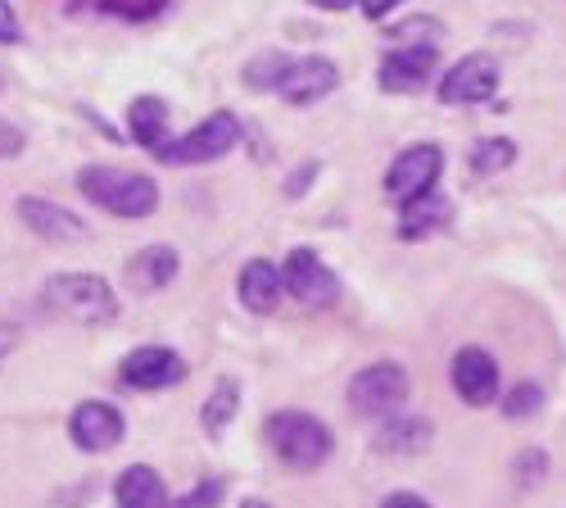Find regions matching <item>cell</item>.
<instances>
[{
	"mask_svg": "<svg viewBox=\"0 0 566 508\" xmlns=\"http://www.w3.org/2000/svg\"><path fill=\"white\" fill-rule=\"evenodd\" d=\"M313 173H317V164H304V168L291 177V196H300V191L308 187V177H313Z\"/></svg>",
	"mask_w": 566,
	"mask_h": 508,
	"instance_id": "obj_32",
	"label": "cell"
},
{
	"mask_svg": "<svg viewBox=\"0 0 566 508\" xmlns=\"http://www.w3.org/2000/svg\"><path fill=\"white\" fill-rule=\"evenodd\" d=\"M431 69H436V45L427 41V45H403V51H395V55H386L381 60V86L386 91H417L421 82L431 77Z\"/></svg>",
	"mask_w": 566,
	"mask_h": 508,
	"instance_id": "obj_14",
	"label": "cell"
},
{
	"mask_svg": "<svg viewBox=\"0 0 566 508\" xmlns=\"http://www.w3.org/2000/svg\"><path fill=\"white\" fill-rule=\"evenodd\" d=\"M241 508H268V504H263V499H245Z\"/></svg>",
	"mask_w": 566,
	"mask_h": 508,
	"instance_id": "obj_34",
	"label": "cell"
},
{
	"mask_svg": "<svg viewBox=\"0 0 566 508\" xmlns=\"http://www.w3.org/2000/svg\"><path fill=\"white\" fill-rule=\"evenodd\" d=\"M544 468H548L544 449H526L522 458H516V481H522V486H539L544 481Z\"/></svg>",
	"mask_w": 566,
	"mask_h": 508,
	"instance_id": "obj_25",
	"label": "cell"
},
{
	"mask_svg": "<svg viewBox=\"0 0 566 508\" xmlns=\"http://www.w3.org/2000/svg\"><path fill=\"white\" fill-rule=\"evenodd\" d=\"M268 445L276 449V458L295 473H313L332 458V427L313 413L286 408V413H272L268 418Z\"/></svg>",
	"mask_w": 566,
	"mask_h": 508,
	"instance_id": "obj_3",
	"label": "cell"
},
{
	"mask_svg": "<svg viewBox=\"0 0 566 508\" xmlns=\"http://www.w3.org/2000/svg\"><path fill=\"white\" fill-rule=\"evenodd\" d=\"M235 291H241V304L250 313H272L281 304V296H286L276 263H268V259H250L241 268V282H235Z\"/></svg>",
	"mask_w": 566,
	"mask_h": 508,
	"instance_id": "obj_17",
	"label": "cell"
},
{
	"mask_svg": "<svg viewBox=\"0 0 566 508\" xmlns=\"http://www.w3.org/2000/svg\"><path fill=\"white\" fill-rule=\"evenodd\" d=\"M14 41H23V23L10 0H0V45H14Z\"/></svg>",
	"mask_w": 566,
	"mask_h": 508,
	"instance_id": "obj_27",
	"label": "cell"
},
{
	"mask_svg": "<svg viewBox=\"0 0 566 508\" xmlns=\"http://www.w3.org/2000/svg\"><path fill=\"white\" fill-rule=\"evenodd\" d=\"M440 168H444V151H440V146H431V142L408 146V151L390 164V173H386V196H390L395 205H403V200H412V196H421V191H431L436 182H440Z\"/></svg>",
	"mask_w": 566,
	"mask_h": 508,
	"instance_id": "obj_8",
	"label": "cell"
},
{
	"mask_svg": "<svg viewBox=\"0 0 566 508\" xmlns=\"http://www.w3.org/2000/svg\"><path fill=\"white\" fill-rule=\"evenodd\" d=\"M539 404H544V391L539 386L516 382L512 395L503 400V413H507V418H531V413H539Z\"/></svg>",
	"mask_w": 566,
	"mask_h": 508,
	"instance_id": "obj_23",
	"label": "cell"
},
{
	"mask_svg": "<svg viewBox=\"0 0 566 508\" xmlns=\"http://www.w3.org/2000/svg\"><path fill=\"white\" fill-rule=\"evenodd\" d=\"M123 413L114 408V404H105V400H86V404H77L73 408V418H69V436H73V445L77 449H86V454H105V449H114L118 440H123Z\"/></svg>",
	"mask_w": 566,
	"mask_h": 508,
	"instance_id": "obj_12",
	"label": "cell"
},
{
	"mask_svg": "<svg viewBox=\"0 0 566 508\" xmlns=\"http://www.w3.org/2000/svg\"><path fill=\"white\" fill-rule=\"evenodd\" d=\"M19 151H23V132L0 118V159H10V155H19Z\"/></svg>",
	"mask_w": 566,
	"mask_h": 508,
	"instance_id": "obj_28",
	"label": "cell"
},
{
	"mask_svg": "<svg viewBox=\"0 0 566 508\" xmlns=\"http://www.w3.org/2000/svg\"><path fill=\"white\" fill-rule=\"evenodd\" d=\"M512 159H516V146L507 142V136H490V142H476V146H471V168L485 173V177L512 168Z\"/></svg>",
	"mask_w": 566,
	"mask_h": 508,
	"instance_id": "obj_21",
	"label": "cell"
},
{
	"mask_svg": "<svg viewBox=\"0 0 566 508\" xmlns=\"http://www.w3.org/2000/svg\"><path fill=\"white\" fill-rule=\"evenodd\" d=\"M408 400V373L399 363H371L349 382V404L363 418H386Z\"/></svg>",
	"mask_w": 566,
	"mask_h": 508,
	"instance_id": "obj_5",
	"label": "cell"
},
{
	"mask_svg": "<svg viewBox=\"0 0 566 508\" xmlns=\"http://www.w3.org/2000/svg\"><path fill=\"white\" fill-rule=\"evenodd\" d=\"M118 373H123V382L132 391H164V386H177L186 377V363L168 345H140V350H132L123 359Z\"/></svg>",
	"mask_w": 566,
	"mask_h": 508,
	"instance_id": "obj_11",
	"label": "cell"
},
{
	"mask_svg": "<svg viewBox=\"0 0 566 508\" xmlns=\"http://www.w3.org/2000/svg\"><path fill=\"white\" fill-rule=\"evenodd\" d=\"M381 508H431V504L421 499V495H412V490H399V495H390Z\"/></svg>",
	"mask_w": 566,
	"mask_h": 508,
	"instance_id": "obj_31",
	"label": "cell"
},
{
	"mask_svg": "<svg viewBox=\"0 0 566 508\" xmlns=\"http://www.w3.org/2000/svg\"><path fill=\"white\" fill-rule=\"evenodd\" d=\"M336 86H340L336 64L322 60V55H308V60H286V69H281L272 91L281 101H291V105H313L322 96H332Z\"/></svg>",
	"mask_w": 566,
	"mask_h": 508,
	"instance_id": "obj_9",
	"label": "cell"
},
{
	"mask_svg": "<svg viewBox=\"0 0 566 508\" xmlns=\"http://www.w3.org/2000/svg\"><path fill=\"white\" fill-rule=\"evenodd\" d=\"M235 408H241V386H235L231 377H222L218 386H213V400L205 404V413H200V418H205V432H222L227 423H231V413Z\"/></svg>",
	"mask_w": 566,
	"mask_h": 508,
	"instance_id": "obj_20",
	"label": "cell"
},
{
	"mask_svg": "<svg viewBox=\"0 0 566 508\" xmlns=\"http://www.w3.org/2000/svg\"><path fill=\"white\" fill-rule=\"evenodd\" d=\"M358 6H363V14H367V19H386L390 10H399V6H403V0H358Z\"/></svg>",
	"mask_w": 566,
	"mask_h": 508,
	"instance_id": "obj_30",
	"label": "cell"
},
{
	"mask_svg": "<svg viewBox=\"0 0 566 508\" xmlns=\"http://www.w3.org/2000/svg\"><path fill=\"white\" fill-rule=\"evenodd\" d=\"M101 6L109 14H118V19H150V14H159L168 6V0H101Z\"/></svg>",
	"mask_w": 566,
	"mask_h": 508,
	"instance_id": "obj_24",
	"label": "cell"
},
{
	"mask_svg": "<svg viewBox=\"0 0 566 508\" xmlns=\"http://www.w3.org/2000/svg\"><path fill=\"white\" fill-rule=\"evenodd\" d=\"M281 287H286L308 309H326V304L340 300V277L326 268L313 250H304V246L286 255V268H281Z\"/></svg>",
	"mask_w": 566,
	"mask_h": 508,
	"instance_id": "obj_6",
	"label": "cell"
},
{
	"mask_svg": "<svg viewBox=\"0 0 566 508\" xmlns=\"http://www.w3.org/2000/svg\"><path fill=\"white\" fill-rule=\"evenodd\" d=\"M235 146H241V118H235L231 110H218L200 127L177 136V142H164L155 151V159L159 164H213V159L231 155Z\"/></svg>",
	"mask_w": 566,
	"mask_h": 508,
	"instance_id": "obj_4",
	"label": "cell"
},
{
	"mask_svg": "<svg viewBox=\"0 0 566 508\" xmlns=\"http://www.w3.org/2000/svg\"><path fill=\"white\" fill-rule=\"evenodd\" d=\"M218 495H222V481H209V486H200V490H196L191 499H181L177 508H209V504H213Z\"/></svg>",
	"mask_w": 566,
	"mask_h": 508,
	"instance_id": "obj_29",
	"label": "cell"
},
{
	"mask_svg": "<svg viewBox=\"0 0 566 508\" xmlns=\"http://www.w3.org/2000/svg\"><path fill=\"white\" fill-rule=\"evenodd\" d=\"M499 91V60L494 55H462L444 77H440V101L444 105H485Z\"/></svg>",
	"mask_w": 566,
	"mask_h": 508,
	"instance_id": "obj_7",
	"label": "cell"
},
{
	"mask_svg": "<svg viewBox=\"0 0 566 508\" xmlns=\"http://www.w3.org/2000/svg\"><path fill=\"white\" fill-rule=\"evenodd\" d=\"M390 37L395 41H421V37H440V19H408V23H399V28H390Z\"/></svg>",
	"mask_w": 566,
	"mask_h": 508,
	"instance_id": "obj_26",
	"label": "cell"
},
{
	"mask_svg": "<svg viewBox=\"0 0 566 508\" xmlns=\"http://www.w3.org/2000/svg\"><path fill=\"white\" fill-rule=\"evenodd\" d=\"M19 218L32 227L36 237H45V241H82L86 237V222L73 209L51 205V200H36V196L19 200Z\"/></svg>",
	"mask_w": 566,
	"mask_h": 508,
	"instance_id": "obj_13",
	"label": "cell"
},
{
	"mask_svg": "<svg viewBox=\"0 0 566 508\" xmlns=\"http://www.w3.org/2000/svg\"><path fill=\"white\" fill-rule=\"evenodd\" d=\"M127 132L136 146H146L150 155L168 142V105L159 96H136L127 105Z\"/></svg>",
	"mask_w": 566,
	"mask_h": 508,
	"instance_id": "obj_18",
	"label": "cell"
},
{
	"mask_svg": "<svg viewBox=\"0 0 566 508\" xmlns=\"http://www.w3.org/2000/svg\"><path fill=\"white\" fill-rule=\"evenodd\" d=\"M77 187L91 205L114 214V218H150L159 209V187L146 173H132V168L91 164L77 173Z\"/></svg>",
	"mask_w": 566,
	"mask_h": 508,
	"instance_id": "obj_1",
	"label": "cell"
},
{
	"mask_svg": "<svg viewBox=\"0 0 566 508\" xmlns=\"http://www.w3.org/2000/svg\"><path fill=\"white\" fill-rule=\"evenodd\" d=\"M177 250L172 246H146L132 263H127V282L136 291H164L172 277H177Z\"/></svg>",
	"mask_w": 566,
	"mask_h": 508,
	"instance_id": "obj_19",
	"label": "cell"
},
{
	"mask_svg": "<svg viewBox=\"0 0 566 508\" xmlns=\"http://www.w3.org/2000/svg\"><path fill=\"white\" fill-rule=\"evenodd\" d=\"M427 436H431V423H395V427H386L381 432V449H421V445H427Z\"/></svg>",
	"mask_w": 566,
	"mask_h": 508,
	"instance_id": "obj_22",
	"label": "cell"
},
{
	"mask_svg": "<svg viewBox=\"0 0 566 508\" xmlns=\"http://www.w3.org/2000/svg\"><path fill=\"white\" fill-rule=\"evenodd\" d=\"M449 218H453V205L444 196H436V187H431V191H421V196H412V200L399 205V237L403 241L431 237V232H440Z\"/></svg>",
	"mask_w": 566,
	"mask_h": 508,
	"instance_id": "obj_16",
	"label": "cell"
},
{
	"mask_svg": "<svg viewBox=\"0 0 566 508\" xmlns=\"http://www.w3.org/2000/svg\"><path fill=\"white\" fill-rule=\"evenodd\" d=\"M313 6H317V10H349L354 0H313Z\"/></svg>",
	"mask_w": 566,
	"mask_h": 508,
	"instance_id": "obj_33",
	"label": "cell"
},
{
	"mask_svg": "<svg viewBox=\"0 0 566 508\" xmlns=\"http://www.w3.org/2000/svg\"><path fill=\"white\" fill-rule=\"evenodd\" d=\"M41 304L60 313V318H73L82 328H105V322L118 318V300L109 291L105 277L96 272H60L51 282L41 287Z\"/></svg>",
	"mask_w": 566,
	"mask_h": 508,
	"instance_id": "obj_2",
	"label": "cell"
},
{
	"mask_svg": "<svg viewBox=\"0 0 566 508\" xmlns=\"http://www.w3.org/2000/svg\"><path fill=\"white\" fill-rule=\"evenodd\" d=\"M114 504L118 508H172L168 504V486L150 464L123 468V477L114 481Z\"/></svg>",
	"mask_w": 566,
	"mask_h": 508,
	"instance_id": "obj_15",
	"label": "cell"
},
{
	"mask_svg": "<svg viewBox=\"0 0 566 508\" xmlns=\"http://www.w3.org/2000/svg\"><path fill=\"white\" fill-rule=\"evenodd\" d=\"M449 382H453V391H458L471 408H485V404L499 400V363H494V354L467 345V350H458L453 363H449Z\"/></svg>",
	"mask_w": 566,
	"mask_h": 508,
	"instance_id": "obj_10",
	"label": "cell"
}]
</instances>
